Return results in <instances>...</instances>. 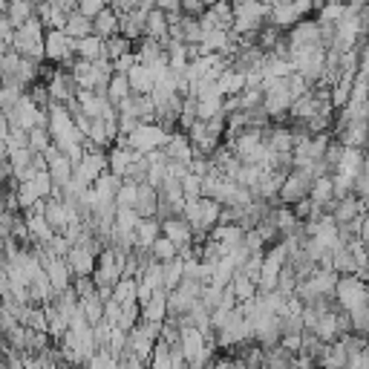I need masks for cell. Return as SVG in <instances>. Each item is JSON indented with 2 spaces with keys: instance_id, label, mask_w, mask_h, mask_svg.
Returning a JSON list of instances; mask_svg holds the SVG:
<instances>
[{
  "instance_id": "4fadbf2b",
  "label": "cell",
  "mask_w": 369,
  "mask_h": 369,
  "mask_svg": "<svg viewBox=\"0 0 369 369\" xmlns=\"http://www.w3.org/2000/svg\"><path fill=\"white\" fill-rule=\"evenodd\" d=\"M92 23H96V35L104 38V41L121 32V15H118L113 6H104L96 18H92Z\"/></svg>"
},
{
  "instance_id": "8992f818",
  "label": "cell",
  "mask_w": 369,
  "mask_h": 369,
  "mask_svg": "<svg viewBox=\"0 0 369 369\" xmlns=\"http://www.w3.org/2000/svg\"><path fill=\"white\" fill-rule=\"evenodd\" d=\"M6 81H12V84H20L23 89H29L35 81H41V61H35V58H29V55H20V61H18V67H15V73L9 75V78H4V84Z\"/></svg>"
},
{
  "instance_id": "cb8c5ba5",
  "label": "cell",
  "mask_w": 369,
  "mask_h": 369,
  "mask_svg": "<svg viewBox=\"0 0 369 369\" xmlns=\"http://www.w3.org/2000/svg\"><path fill=\"white\" fill-rule=\"evenodd\" d=\"M303 15L294 9V4H277V6H271V23H277V26H280V29H286V32H289V29L300 20Z\"/></svg>"
},
{
  "instance_id": "6125c7cd",
  "label": "cell",
  "mask_w": 369,
  "mask_h": 369,
  "mask_svg": "<svg viewBox=\"0 0 369 369\" xmlns=\"http://www.w3.org/2000/svg\"><path fill=\"white\" fill-rule=\"evenodd\" d=\"M294 4V9L306 18V15H315V0H292Z\"/></svg>"
},
{
  "instance_id": "3957f363",
  "label": "cell",
  "mask_w": 369,
  "mask_h": 369,
  "mask_svg": "<svg viewBox=\"0 0 369 369\" xmlns=\"http://www.w3.org/2000/svg\"><path fill=\"white\" fill-rule=\"evenodd\" d=\"M38 113L41 107L32 101L29 92H23V99L12 107V110H4V118L9 121V127H20V130H32L38 125Z\"/></svg>"
},
{
  "instance_id": "9c48e42d",
  "label": "cell",
  "mask_w": 369,
  "mask_h": 369,
  "mask_svg": "<svg viewBox=\"0 0 369 369\" xmlns=\"http://www.w3.org/2000/svg\"><path fill=\"white\" fill-rule=\"evenodd\" d=\"M162 234L170 237L176 245H188V242H194V225H191L188 220H184L182 213L162 220Z\"/></svg>"
},
{
  "instance_id": "d6986e66",
  "label": "cell",
  "mask_w": 369,
  "mask_h": 369,
  "mask_svg": "<svg viewBox=\"0 0 369 369\" xmlns=\"http://www.w3.org/2000/svg\"><path fill=\"white\" fill-rule=\"evenodd\" d=\"M75 52H78V58L99 61V58L107 55V52H104V38H99L96 32L87 35V38H78V41H75Z\"/></svg>"
},
{
  "instance_id": "6f0895ef",
  "label": "cell",
  "mask_w": 369,
  "mask_h": 369,
  "mask_svg": "<svg viewBox=\"0 0 369 369\" xmlns=\"http://www.w3.org/2000/svg\"><path fill=\"white\" fill-rule=\"evenodd\" d=\"M280 344L289 349V352H303V334H297V332H289V334H283L280 337Z\"/></svg>"
},
{
  "instance_id": "8d00e7d4",
  "label": "cell",
  "mask_w": 369,
  "mask_h": 369,
  "mask_svg": "<svg viewBox=\"0 0 369 369\" xmlns=\"http://www.w3.org/2000/svg\"><path fill=\"white\" fill-rule=\"evenodd\" d=\"M234 271H237V263H234L231 257H220V260H217V268H213V280H211V283L225 289V286L234 280Z\"/></svg>"
},
{
  "instance_id": "f35d334b",
  "label": "cell",
  "mask_w": 369,
  "mask_h": 369,
  "mask_svg": "<svg viewBox=\"0 0 369 369\" xmlns=\"http://www.w3.org/2000/svg\"><path fill=\"white\" fill-rule=\"evenodd\" d=\"M170 341L168 337H162L159 334V341H156V346H153V358H150V366L153 369H170Z\"/></svg>"
},
{
  "instance_id": "f5cc1de1",
  "label": "cell",
  "mask_w": 369,
  "mask_h": 369,
  "mask_svg": "<svg viewBox=\"0 0 369 369\" xmlns=\"http://www.w3.org/2000/svg\"><path fill=\"white\" fill-rule=\"evenodd\" d=\"M165 176H168V162H150V170H147V179L144 182H150V184H159L165 182Z\"/></svg>"
},
{
  "instance_id": "f1b7e54d",
  "label": "cell",
  "mask_w": 369,
  "mask_h": 369,
  "mask_svg": "<svg viewBox=\"0 0 369 369\" xmlns=\"http://www.w3.org/2000/svg\"><path fill=\"white\" fill-rule=\"evenodd\" d=\"M223 104H225V96L220 89L208 92V96H199V118H213L217 113H223Z\"/></svg>"
},
{
  "instance_id": "277c9868",
  "label": "cell",
  "mask_w": 369,
  "mask_h": 369,
  "mask_svg": "<svg viewBox=\"0 0 369 369\" xmlns=\"http://www.w3.org/2000/svg\"><path fill=\"white\" fill-rule=\"evenodd\" d=\"M369 294V286L361 280L358 274H341V280H337V289H334V297L341 300V306L349 312L355 306Z\"/></svg>"
},
{
  "instance_id": "60d3db41",
  "label": "cell",
  "mask_w": 369,
  "mask_h": 369,
  "mask_svg": "<svg viewBox=\"0 0 369 369\" xmlns=\"http://www.w3.org/2000/svg\"><path fill=\"white\" fill-rule=\"evenodd\" d=\"M136 202H139V182L125 179V184H121L118 194H115V205L118 208H136Z\"/></svg>"
},
{
  "instance_id": "b9f144b4",
  "label": "cell",
  "mask_w": 369,
  "mask_h": 369,
  "mask_svg": "<svg viewBox=\"0 0 369 369\" xmlns=\"http://www.w3.org/2000/svg\"><path fill=\"white\" fill-rule=\"evenodd\" d=\"M182 280H184V260H182V257L168 260V263H165V286H168V289H176Z\"/></svg>"
},
{
  "instance_id": "8fae6325",
  "label": "cell",
  "mask_w": 369,
  "mask_h": 369,
  "mask_svg": "<svg viewBox=\"0 0 369 369\" xmlns=\"http://www.w3.org/2000/svg\"><path fill=\"white\" fill-rule=\"evenodd\" d=\"M165 153L168 159H179V162H191L194 159V142L184 130H173L170 133V142L165 144Z\"/></svg>"
},
{
  "instance_id": "f6af8a7d",
  "label": "cell",
  "mask_w": 369,
  "mask_h": 369,
  "mask_svg": "<svg viewBox=\"0 0 369 369\" xmlns=\"http://www.w3.org/2000/svg\"><path fill=\"white\" fill-rule=\"evenodd\" d=\"M23 92H26V89H23L20 84L6 81V84H4V92H0V107H4V110H12V107L23 99Z\"/></svg>"
},
{
  "instance_id": "4316f807",
  "label": "cell",
  "mask_w": 369,
  "mask_h": 369,
  "mask_svg": "<svg viewBox=\"0 0 369 369\" xmlns=\"http://www.w3.org/2000/svg\"><path fill=\"white\" fill-rule=\"evenodd\" d=\"M133 162V147H121V144H113L110 147V170L118 173V176H125L127 168Z\"/></svg>"
},
{
  "instance_id": "816d5d0a",
  "label": "cell",
  "mask_w": 369,
  "mask_h": 369,
  "mask_svg": "<svg viewBox=\"0 0 369 369\" xmlns=\"http://www.w3.org/2000/svg\"><path fill=\"white\" fill-rule=\"evenodd\" d=\"M292 208H294V213H297V217H300V220L306 223V220H312V213H315L318 202H315L312 196H303V199H300V202H294Z\"/></svg>"
},
{
  "instance_id": "ab89813d",
  "label": "cell",
  "mask_w": 369,
  "mask_h": 369,
  "mask_svg": "<svg viewBox=\"0 0 369 369\" xmlns=\"http://www.w3.org/2000/svg\"><path fill=\"white\" fill-rule=\"evenodd\" d=\"M147 170H150V159L144 156V153L133 150V162H130L125 179H130V182H144V179H147Z\"/></svg>"
},
{
  "instance_id": "9f6ffc18",
  "label": "cell",
  "mask_w": 369,
  "mask_h": 369,
  "mask_svg": "<svg viewBox=\"0 0 369 369\" xmlns=\"http://www.w3.org/2000/svg\"><path fill=\"white\" fill-rule=\"evenodd\" d=\"M104 6H110V0H81V4H78V9H81L84 15H89V18H96Z\"/></svg>"
},
{
  "instance_id": "d6a6232c",
  "label": "cell",
  "mask_w": 369,
  "mask_h": 369,
  "mask_svg": "<svg viewBox=\"0 0 369 369\" xmlns=\"http://www.w3.org/2000/svg\"><path fill=\"white\" fill-rule=\"evenodd\" d=\"M286 35V29H280V26H277V23H271V20H265L263 23V29H260V32H257V44L265 49V52H271L274 49V44L277 41H280Z\"/></svg>"
},
{
  "instance_id": "603a6c76",
  "label": "cell",
  "mask_w": 369,
  "mask_h": 369,
  "mask_svg": "<svg viewBox=\"0 0 369 369\" xmlns=\"http://www.w3.org/2000/svg\"><path fill=\"white\" fill-rule=\"evenodd\" d=\"M113 297L121 303V306H127V303H139V277H121V280L115 283L113 289Z\"/></svg>"
},
{
  "instance_id": "681fc988",
  "label": "cell",
  "mask_w": 369,
  "mask_h": 369,
  "mask_svg": "<svg viewBox=\"0 0 369 369\" xmlns=\"http://www.w3.org/2000/svg\"><path fill=\"white\" fill-rule=\"evenodd\" d=\"M182 188H184V196L188 199H202V176L188 173L182 179Z\"/></svg>"
},
{
  "instance_id": "11a10c76",
  "label": "cell",
  "mask_w": 369,
  "mask_h": 369,
  "mask_svg": "<svg viewBox=\"0 0 369 369\" xmlns=\"http://www.w3.org/2000/svg\"><path fill=\"white\" fill-rule=\"evenodd\" d=\"M136 64H139V55H136V49L113 61V67H115V73H130V70H133Z\"/></svg>"
},
{
  "instance_id": "ee69618b",
  "label": "cell",
  "mask_w": 369,
  "mask_h": 369,
  "mask_svg": "<svg viewBox=\"0 0 369 369\" xmlns=\"http://www.w3.org/2000/svg\"><path fill=\"white\" fill-rule=\"evenodd\" d=\"M297 283H300V277H297L294 265L286 263L283 271H280V277H277V289H280L283 294H294V292H297Z\"/></svg>"
},
{
  "instance_id": "94428289",
  "label": "cell",
  "mask_w": 369,
  "mask_h": 369,
  "mask_svg": "<svg viewBox=\"0 0 369 369\" xmlns=\"http://www.w3.org/2000/svg\"><path fill=\"white\" fill-rule=\"evenodd\" d=\"M205 9H208L205 0H182V12H184V15H196V18H199Z\"/></svg>"
},
{
  "instance_id": "f907efd6",
  "label": "cell",
  "mask_w": 369,
  "mask_h": 369,
  "mask_svg": "<svg viewBox=\"0 0 369 369\" xmlns=\"http://www.w3.org/2000/svg\"><path fill=\"white\" fill-rule=\"evenodd\" d=\"M213 170V162H211V156H205V153H196V156L191 159V173H196V176H208Z\"/></svg>"
},
{
  "instance_id": "52a82bcc",
  "label": "cell",
  "mask_w": 369,
  "mask_h": 369,
  "mask_svg": "<svg viewBox=\"0 0 369 369\" xmlns=\"http://www.w3.org/2000/svg\"><path fill=\"white\" fill-rule=\"evenodd\" d=\"M223 205L220 199H213V196H202L199 199V223L194 225V231H211V228H217L220 225V217H223Z\"/></svg>"
},
{
  "instance_id": "1f68e13d",
  "label": "cell",
  "mask_w": 369,
  "mask_h": 369,
  "mask_svg": "<svg viewBox=\"0 0 369 369\" xmlns=\"http://www.w3.org/2000/svg\"><path fill=\"white\" fill-rule=\"evenodd\" d=\"M168 52H170V70H176V73H184V67L191 64V58H188V44L184 41H170L168 44Z\"/></svg>"
},
{
  "instance_id": "91938a15",
  "label": "cell",
  "mask_w": 369,
  "mask_h": 369,
  "mask_svg": "<svg viewBox=\"0 0 369 369\" xmlns=\"http://www.w3.org/2000/svg\"><path fill=\"white\" fill-rule=\"evenodd\" d=\"M182 217L188 220L191 225H196V223H199V199H188V202H184V208H182Z\"/></svg>"
},
{
  "instance_id": "e7e4bbea",
  "label": "cell",
  "mask_w": 369,
  "mask_h": 369,
  "mask_svg": "<svg viewBox=\"0 0 369 369\" xmlns=\"http://www.w3.org/2000/svg\"><path fill=\"white\" fill-rule=\"evenodd\" d=\"M326 4H329V0H315V12H320Z\"/></svg>"
},
{
  "instance_id": "30bf717a",
  "label": "cell",
  "mask_w": 369,
  "mask_h": 369,
  "mask_svg": "<svg viewBox=\"0 0 369 369\" xmlns=\"http://www.w3.org/2000/svg\"><path fill=\"white\" fill-rule=\"evenodd\" d=\"M121 35H127L130 41H139L147 35V12L142 9H127V12H121Z\"/></svg>"
},
{
  "instance_id": "4dcf8cb0",
  "label": "cell",
  "mask_w": 369,
  "mask_h": 369,
  "mask_svg": "<svg viewBox=\"0 0 369 369\" xmlns=\"http://www.w3.org/2000/svg\"><path fill=\"white\" fill-rule=\"evenodd\" d=\"M133 92V84H130V75L127 73H115L113 78H110V101L118 107V101L121 99H127Z\"/></svg>"
},
{
  "instance_id": "7a4b0ae2",
  "label": "cell",
  "mask_w": 369,
  "mask_h": 369,
  "mask_svg": "<svg viewBox=\"0 0 369 369\" xmlns=\"http://www.w3.org/2000/svg\"><path fill=\"white\" fill-rule=\"evenodd\" d=\"M168 142H170V130H165L159 121H153V125L139 121V127L130 133V147L139 153H150L153 147H165Z\"/></svg>"
},
{
  "instance_id": "c3c4849f",
  "label": "cell",
  "mask_w": 369,
  "mask_h": 369,
  "mask_svg": "<svg viewBox=\"0 0 369 369\" xmlns=\"http://www.w3.org/2000/svg\"><path fill=\"white\" fill-rule=\"evenodd\" d=\"M139 223H142V213H139L136 208H118V213H115V225L127 228V231H136Z\"/></svg>"
},
{
  "instance_id": "be15d7a7",
  "label": "cell",
  "mask_w": 369,
  "mask_h": 369,
  "mask_svg": "<svg viewBox=\"0 0 369 369\" xmlns=\"http://www.w3.org/2000/svg\"><path fill=\"white\" fill-rule=\"evenodd\" d=\"M156 6L165 12H179L182 9V0H156Z\"/></svg>"
},
{
  "instance_id": "836d02e7",
  "label": "cell",
  "mask_w": 369,
  "mask_h": 369,
  "mask_svg": "<svg viewBox=\"0 0 369 369\" xmlns=\"http://www.w3.org/2000/svg\"><path fill=\"white\" fill-rule=\"evenodd\" d=\"M320 208L334 196V179L332 176H318L315 179V184H312V194H309Z\"/></svg>"
},
{
  "instance_id": "2e32d148",
  "label": "cell",
  "mask_w": 369,
  "mask_h": 369,
  "mask_svg": "<svg viewBox=\"0 0 369 369\" xmlns=\"http://www.w3.org/2000/svg\"><path fill=\"white\" fill-rule=\"evenodd\" d=\"M130 75V84H133V92H139V96H147V92H153L156 89V73H153L147 64H139L127 73Z\"/></svg>"
},
{
  "instance_id": "44dd1931",
  "label": "cell",
  "mask_w": 369,
  "mask_h": 369,
  "mask_svg": "<svg viewBox=\"0 0 369 369\" xmlns=\"http://www.w3.org/2000/svg\"><path fill=\"white\" fill-rule=\"evenodd\" d=\"M4 15H9L15 26H23L29 18L38 15V6H35V0H9V6H6Z\"/></svg>"
},
{
  "instance_id": "bcb514c9",
  "label": "cell",
  "mask_w": 369,
  "mask_h": 369,
  "mask_svg": "<svg viewBox=\"0 0 369 369\" xmlns=\"http://www.w3.org/2000/svg\"><path fill=\"white\" fill-rule=\"evenodd\" d=\"M312 89H315V84L306 78L300 70L289 75V92H292V99H300V96H306V92H312Z\"/></svg>"
},
{
  "instance_id": "ffe728a7",
  "label": "cell",
  "mask_w": 369,
  "mask_h": 369,
  "mask_svg": "<svg viewBox=\"0 0 369 369\" xmlns=\"http://www.w3.org/2000/svg\"><path fill=\"white\" fill-rule=\"evenodd\" d=\"M332 268L337 271V274H358V260H355V254L346 249V245L341 242L337 249H332Z\"/></svg>"
},
{
  "instance_id": "7dc6e473",
  "label": "cell",
  "mask_w": 369,
  "mask_h": 369,
  "mask_svg": "<svg viewBox=\"0 0 369 369\" xmlns=\"http://www.w3.org/2000/svg\"><path fill=\"white\" fill-rule=\"evenodd\" d=\"M344 12H346V4H337V0H329V4L318 12V20L320 23H337L344 18Z\"/></svg>"
},
{
  "instance_id": "6da1fadb",
  "label": "cell",
  "mask_w": 369,
  "mask_h": 369,
  "mask_svg": "<svg viewBox=\"0 0 369 369\" xmlns=\"http://www.w3.org/2000/svg\"><path fill=\"white\" fill-rule=\"evenodd\" d=\"M312 184H315V173H312V168H294V170L286 176L283 188H280V202H286V205L300 202L303 196H309V194H312Z\"/></svg>"
},
{
  "instance_id": "5b68a950",
  "label": "cell",
  "mask_w": 369,
  "mask_h": 369,
  "mask_svg": "<svg viewBox=\"0 0 369 369\" xmlns=\"http://www.w3.org/2000/svg\"><path fill=\"white\" fill-rule=\"evenodd\" d=\"M320 32H323V23L318 20V18H312V15H306V18H300L292 29H289V41L294 44V46H318L320 44ZM323 46V44H320Z\"/></svg>"
},
{
  "instance_id": "7c38bea8",
  "label": "cell",
  "mask_w": 369,
  "mask_h": 369,
  "mask_svg": "<svg viewBox=\"0 0 369 369\" xmlns=\"http://www.w3.org/2000/svg\"><path fill=\"white\" fill-rule=\"evenodd\" d=\"M346 147H366V139H369V118H352L349 125L337 133Z\"/></svg>"
},
{
  "instance_id": "74e56055",
  "label": "cell",
  "mask_w": 369,
  "mask_h": 369,
  "mask_svg": "<svg viewBox=\"0 0 369 369\" xmlns=\"http://www.w3.org/2000/svg\"><path fill=\"white\" fill-rule=\"evenodd\" d=\"M150 251H153V257L156 260H162V263H168V260H173V257H179V245L170 239V237H159L156 242L150 245Z\"/></svg>"
},
{
  "instance_id": "f546056e",
  "label": "cell",
  "mask_w": 369,
  "mask_h": 369,
  "mask_svg": "<svg viewBox=\"0 0 369 369\" xmlns=\"http://www.w3.org/2000/svg\"><path fill=\"white\" fill-rule=\"evenodd\" d=\"M133 49H136V41H130L127 35H121V32L104 41V52H107L110 61H115V58H121V55H127V52H133Z\"/></svg>"
},
{
  "instance_id": "e0dca14e",
  "label": "cell",
  "mask_w": 369,
  "mask_h": 369,
  "mask_svg": "<svg viewBox=\"0 0 369 369\" xmlns=\"http://www.w3.org/2000/svg\"><path fill=\"white\" fill-rule=\"evenodd\" d=\"M245 87H249V75L239 73V70H234V67H228V70L220 75V81H217V89L223 92V96H239Z\"/></svg>"
},
{
  "instance_id": "484cf974",
  "label": "cell",
  "mask_w": 369,
  "mask_h": 369,
  "mask_svg": "<svg viewBox=\"0 0 369 369\" xmlns=\"http://www.w3.org/2000/svg\"><path fill=\"white\" fill-rule=\"evenodd\" d=\"M265 366H271V369L294 366V352H289L283 344H271V346H265Z\"/></svg>"
},
{
  "instance_id": "5bb4252c",
  "label": "cell",
  "mask_w": 369,
  "mask_h": 369,
  "mask_svg": "<svg viewBox=\"0 0 369 369\" xmlns=\"http://www.w3.org/2000/svg\"><path fill=\"white\" fill-rule=\"evenodd\" d=\"M67 260H70L75 277L78 274H92V271H96V265H99V254H92L87 245H73V251L67 254Z\"/></svg>"
},
{
  "instance_id": "7402d4cb",
  "label": "cell",
  "mask_w": 369,
  "mask_h": 369,
  "mask_svg": "<svg viewBox=\"0 0 369 369\" xmlns=\"http://www.w3.org/2000/svg\"><path fill=\"white\" fill-rule=\"evenodd\" d=\"M67 32L78 41V38H87V35H92V32H96V23H92V18L89 15H84L81 9H75L73 15H70V20H67Z\"/></svg>"
},
{
  "instance_id": "d4e9b609",
  "label": "cell",
  "mask_w": 369,
  "mask_h": 369,
  "mask_svg": "<svg viewBox=\"0 0 369 369\" xmlns=\"http://www.w3.org/2000/svg\"><path fill=\"white\" fill-rule=\"evenodd\" d=\"M81 309H84V315H87L89 323H99L104 318V312H107V300L99 292H92V294L81 297Z\"/></svg>"
},
{
  "instance_id": "83f0119b",
  "label": "cell",
  "mask_w": 369,
  "mask_h": 369,
  "mask_svg": "<svg viewBox=\"0 0 369 369\" xmlns=\"http://www.w3.org/2000/svg\"><path fill=\"white\" fill-rule=\"evenodd\" d=\"M228 44H231V29H213V32H205V38H202V55L223 52Z\"/></svg>"
},
{
  "instance_id": "7bdbcfd3",
  "label": "cell",
  "mask_w": 369,
  "mask_h": 369,
  "mask_svg": "<svg viewBox=\"0 0 369 369\" xmlns=\"http://www.w3.org/2000/svg\"><path fill=\"white\" fill-rule=\"evenodd\" d=\"M49 144H52V130H49V127L35 125L32 130H29V147H32L35 153H44Z\"/></svg>"
},
{
  "instance_id": "e575fe53",
  "label": "cell",
  "mask_w": 369,
  "mask_h": 369,
  "mask_svg": "<svg viewBox=\"0 0 369 369\" xmlns=\"http://www.w3.org/2000/svg\"><path fill=\"white\" fill-rule=\"evenodd\" d=\"M318 366H349V349L344 346L341 337H337V341H332V349L326 352V358H323Z\"/></svg>"
},
{
  "instance_id": "db71d44e",
  "label": "cell",
  "mask_w": 369,
  "mask_h": 369,
  "mask_svg": "<svg viewBox=\"0 0 369 369\" xmlns=\"http://www.w3.org/2000/svg\"><path fill=\"white\" fill-rule=\"evenodd\" d=\"M199 23H202V29H205V32H213V29H223V20H220V15L217 12H213L211 6L199 15Z\"/></svg>"
},
{
  "instance_id": "ba28073f",
  "label": "cell",
  "mask_w": 369,
  "mask_h": 369,
  "mask_svg": "<svg viewBox=\"0 0 369 369\" xmlns=\"http://www.w3.org/2000/svg\"><path fill=\"white\" fill-rule=\"evenodd\" d=\"M168 294H170L168 286H162V289L153 292V297H150L147 303H142V320L162 323V320L168 318Z\"/></svg>"
},
{
  "instance_id": "ac0fdd59",
  "label": "cell",
  "mask_w": 369,
  "mask_h": 369,
  "mask_svg": "<svg viewBox=\"0 0 369 369\" xmlns=\"http://www.w3.org/2000/svg\"><path fill=\"white\" fill-rule=\"evenodd\" d=\"M136 237H139L142 249H150V245L162 237V220L159 217H142V223L136 228Z\"/></svg>"
},
{
  "instance_id": "9a60e30c",
  "label": "cell",
  "mask_w": 369,
  "mask_h": 369,
  "mask_svg": "<svg viewBox=\"0 0 369 369\" xmlns=\"http://www.w3.org/2000/svg\"><path fill=\"white\" fill-rule=\"evenodd\" d=\"M159 188L150 182H139V202H136V211L142 213V217H156L159 211Z\"/></svg>"
},
{
  "instance_id": "d590c367",
  "label": "cell",
  "mask_w": 369,
  "mask_h": 369,
  "mask_svg": "<svg viewBox=\"0 0 369 369\" xmlns=\"http://www.w3.org/2000/svg\"><path fill=\"white\" fill-rule=\"evenodd\" d=\"M352 84H355V78H341L334 87H332V104H334V110H344L346 104H349V99H352Z\"/></svg>"
},
{
  "instance_id": "680465c9",
  "label": "cell",
  "mask_w": 369,
  "mask_h": 369,
  "mask_svg": "<svg viewBox=\"0 0 369 369\" xmlns=\"http://www.w3.org/2000/svg\"><path fill=\"white\" fill-rule=\"evenodd\" d=\"M121 315H125V306H121L115 297H110V300H107V312H104V318H107L110 323H118Z\"/></svg>"
}]
</instances>
